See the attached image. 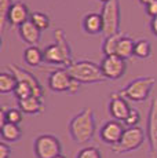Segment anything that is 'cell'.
<instances>
[{
    "mask_svg": "<svg viewBox=\"0 0 157 158\" xmlns=\"http://www.w3.org/2000/svg\"><path fill=\"white\" fill-rule=\"evenodd\" d=\"M129 110H131V107H129L127 99L120 96L119 92L112 94L110 101H109V114L113 120L120 121V123L123 121V123H124V120L127 118V115H128Z\"/></svg>",
    "mask_w": 157,
    "mask_h": 158,
    "instance_id": "13",
    "label": "cell"
},
{
    "mask_svg": "<svg viewBox=\"0 0 157 158\" xmlns=\"http://www.w3.org/2000/svg\"><path fill=\"white\" fill-rule=\"evenodd\" d=\"M55 158H66V157H63L62 154H61V156H58V157H55Z\"/></svg>",
    "mask_w": 157,
    "mask_h": 158,
    "instance_id": "35",
    "label": "cell"
},
{
    "mask_svg": "<svg viewBox=\"0 0 157 158\" xmlns=\"http://www.w3.org/2000/svg\"><path fill=\"white\" fill-rule=\"evenodd\" d=\"M18 109H19L22 113L25 114H40L41 111L44 110V103L41 98H37V96H29L26 99H22V101H18Z\"/></svg>",
    "mask_w": 157,
    "mask_h": 158,
    "instance_id": "17",
    "label": "cell"
},
{
    "mask_svg": "<svg viewBox=\"0 0 157 158\" xmlns=\"http://www.w3.org/2000/svg\"><path fill=\"white\" fill-rule=\"evenodd\" d=\"M54 37H55V43L50 44L43 51L44 62L47 65H54L66 69L74 62L73 56H72V48L66 40L65 32L62 29H55Z\"/></svg>",
    "mask_w": 157,
    "mask_h": 158,
    "instance_id": "2",
    "label": "cell"
},
{
    "mask_svg": "<svg viewBox=\"0 0 157 158\" xmlns=\"http://www.w3.org/2000/svg\"><path fill=\"white\" fill-rule=\"evenodd\" d=\"M96 123L95 114L91 107H86L77 113L69 123V133L70 138L77 144H86L92 140L95 135Z\"/></svg>",
    "mask_w": 157,
    "mask_h": 158,
    "instance_id": "1",
    "label": "cell"
},
{
    "mask_svg": "<svg viewBox=\"0 0 157 158\" xmlns=\"http://www.w3.org/2000/svg\"><path fill=\"white\" fill-rule=\"evenodd\" d=\"M123 36H124V33L119 32V33H116V35H112V36H108V37H104V43H102V52H104L105 56L116 55L117 45H119V41L121 40Z\"/></svg>",
    "mask_w": 157,
    "mask_h": 158,
    "instance_id": "22",
    "label": "cell"
},
{
    "mask_svg": "<svg viewBox=\"0 0 157 158\" xmlns=\"http://www.w3.org/2000/svg\"><path fill=\"white\" fill-rule=\"evenodd\" d=\"M11 156V147L6 142L0 143V158H10Z\"/></svg>",
    "mask_w": 157,
    "mask_h": 158,
    "instance_id": "30",
    "label": "cell"
},
{
    "mask_svg": "<svg viewBox=\"0 0 157 158\" xmlns=\"http://www.w3.org/2000/svg\"><path fill=\"white\" fill-rule=\"evenodd\" d=\"M83 30L87 35H99L104 33V19L98 13H87L81 21Z\"/></svg>",
    "mask_w": 157,
    "mask_h": 158,
    "instance_id": "16",
    "label": "cell"
},
{
    "mask_svg": "<svg viewBox=\"0 0 157 158\" xmlns=\"http://www.w3.org/2000/svg\"><path fill=\"white\" fill-rule=\"evenodd\" d=\"M150 30H152V33L157 37V17L150 19Z\"/></svg>",
    "mask_w": 157,
    "mask_h": 158,
    "instance_id": "32",
    "label": "cell"
},
{
    "mask_svg": "<svg viewBox=\"0 0 157 158\" xmlns=\"http://www.w3.org/2000/svg\"><path fill=\"white\" fill-rule=\"evenodd\" d=\"M17 84H18V80H17L15 74H13L11 72L0 73V92H2L3 95L14 92Z\"/></svg>",
    "mask_w": 157,
    "mask_h": 158,
    "instance_id": "23",
    "label": "cell"
},
{
    "mask_svg": "<svg viewBox=\"0 0 157 158\" xmlns=\"http://www.w3.org/2000/svg\"><path fill=\"white\" fill-rule=\"evenodd\" d=\"M146 139L149 144V158H157V96L150 101L146 124Z\"/></svg>",
    "mask_w": 157,
    "mask_h": 158,
    "instance_id": "8",
    "label": "cell"
},
{
    "mask_svg": "<svg viewBox=\"0 0 157 158\" xmlns=\"http://www.w3.org/2000/svg\"><path fill=\"white\" fill-rule=\"evenodd\" d=\"M102 19H104V37L116 35L120 30V3L119 0H110L102 6Z\"/></svg>",
    "mask_w": 157,
    "mask_h": 158,
    "instance_id": "7",
    "label": "cell"
},
{
    "mask_svg": "<svg viewBox=\"0 0 157 158\" xmlns=\"http://www.w3.org/2000/svg\"><path fill=\"white\" fill-rule=\"evenodd\" d=\"M33 151L37 158H55L61 156L62 144L57 136L43 133L36 138L33 143Z\"/></svg>",
    "mask_w": 157,
    "mask_h": 158,
    "instance_id": "6",
    "label": "cell"
},
{
    "mask_svg": "<svg viewBox=\"0 0 157 158\" xmlns=\"http://www.w3.org/2000/svg\"><path fill=\"white\" fill-rule=\"evenodd\" d=\"M146 14L152 18L157 17V0H153L146 6Z\"/></svg>",
    "mask_w": 157,
    "mask_h": 158,
    "instance_id": "31",
    "label": "cell"
},
{
    "mask_svg": "<svg viewBox=\"0 0 157 158\" xmlns=\"http://www.w3.org/2000/svg\"><path fill=\"white\" fill-rule=\"evenodd\" d=\"M14 95L18 101H22V99H26L29 96H33V89L29 84L23 83V81H18L15 89H14Z\"/></svg>",
    "mask_w": 157,
    "mask_h": 158,
    "instance_id": "26",
    "label": "cell"
},
{
    "mask_svg": "<svg viewBox=\"0 0 157 158\" xmlns=\"http://www.w3.org/2000/svg\"><path fill=\"white\" fill-rule=\"evenodd\" d=\"M0 135H2L3 142L6 143H13V142H18L22 136V129L19 125L11 123H6L0 127Z\"/></svg>",
    "mask_w": 157,
    "mask_h": 158,
    "instance_id": "18",
    "label": "cell"
},
{
    "mask_svg": "<svg viewBox=\"0 0 157 158\" xmlns=\"http://www.w3.org/2000/svg\"><path fill=\"white\" fill-rule=\"evenodd\" d=\"M152 54V44L147 39H139L135 41L134 48V56L141 58V59H146Z\"/></svg>",
    "mask_w": 157,
    "mask_h": 158,
    "instance_id": "24",
    "label": "cell"
},
{
    "mask_svg": "<svg viewBox=\"0 0 157 158\" xmlns=\"http://www.w3.org/2000/svg\"><path fill=\"white\" fill-rule=\"evenodd\" d=\"M22 121V111L17 107H4L3 106L0 109V127L6 123H11L19 125V123Z\"/></svg>",
    "mask_w": 157,
    "mask_h": 158,
    "instance_id": "20",
    "label": "cell"
},
{
    "mask_svg": "<svg viewBox=\"0 0 157 158\" xmlns=\"http://www.w3.org/2000/svg\"><path fill=\"white\" fill-rule=\"evenodd\" d=\"M76 158H102V153L99 148L94 147V146H88V147H83L77 153Z\"/></svg>",
    "mask_w": 157,
    "mask_h": 158,
    "instance_id": "28",
    "label": "cell"
},
{
    "mask_svg": "<svg viewBox=\"0 0 157 158\" xmlns=\"http://www.w3.org/2000/svg\"><path fill=\"white\" fill-rule=\"evenodd\" d=\"M7 70H10L13 74H15L18 81H23V83L29 84L33 89V96H37V98L43 99V92H44L43 87H41V84L39 83V80L31 72H28L23 68H19V66H17V65H13V63H11V65H7Z\"/></svg>",
    "mask_w": 157,
    "mask_h": 158,
    "instance_id": "12",
    "label": "cell"
},
{
    "mask_svg": "<svg viewBox=\"0 0 157 158\" xmlns=\"http://www.w3.org/2000/svg\"><path fill=\"white\" fill-rule=\"evenodd\" d=\"M18 35H19V37L22 39L29 47H31V45H37L39 44V41H40V36H41V30L39 29L31 19H29L18 28Z\"/></svg>",
    "mask_w": 157,
    "mask_h": 158,
    "instance_id": "15",
    "label": "cell"
},
{
    "mask_svg": "<svg viewBox=\"0 0 157 158\" xmlns=\"http://www.w3.org/2000/svg\"><path fill=\"white\" fill-rule=\"evenodd\" d=\"M66 70L69 72L72 78L77 80L81 85L83 84H96L106 81L104 73L101 70V65H98L94 60H74L70 66L66 68Z\"/></svg>",
    "mask_w": 157,
    "mask_h": 158,
    "instance_id": "3",
    "label": "cell"
},
{
    "mask_svg": "<svg viewBox=\"0 0 157 158\" xmlns=\"http://www.w3.org/2000/svg\"><path fill=\"white\" fill-rule=\"evenodd\" d=\"M99 65L106 80H119L125 74L127 70V60L119 55L104 56Z\"/></svg>",
    "mask_w": 157,
    "mask_h": 158,
    "instance_id": "9",
    "label": "cell"
},
{
    "mask_svg": "<svg viewBox=\"0 0 157 158\" xmlns=\"http://www.w3.org/2000/svg\"><path fill=\"white\" fill-rule=\"evenodd\" d=\"M146 139V132L139 127H132V128H125L121 139L116 146H112L110 150L114 154H125L129 151H135L143 144Z\"/></svg>",
    "mask_w": 157,
    "mask_h": 158,
    "instance_id": "5",
    "label": "cell"
},
{
    "mask_svg": "<svg viewBox=\"0 0 157 158\" xmlns=\"http://www.w3.org/2000/svg\"><path fill=\"white\" fill-rule=\"evenodd\" d=\"M150 2H153V0H139V3H141L142 6H145V7H146V6L149 4Z\"/></svg>",
    "mask_w": 157,
    "mask_h": 158,
    "instance_id": "33",
    "label": "cell"
},
{
    "mask_svg": "<svg viewBox=\"0 0 157 158\" xmlns=\"http://www.w3.org/2000/svg\"><path fill=\"white\" fill-rule=\"evenodd\" d=\"M11 4H13L11 0H0V29H2V35H4L6 23H7V14Z\"/></svg>",
    "mask_w": 157,
    "mask_h": 158,
    "instance_id": "27",
    "label": "cell"
},
{
    "mask_svg": "<svg viewBox=\"0 0 157 158\" xmlns=\"http://www.w3.org/2000/svg\"><path fill=\"white\" fill-rule=\"evenodd\" d=\"M98 2H101L102 4H106V3H108V2H110V0H98Z\"/></svg>",
    "mask_w": 157,
    "mask_h": 158,
    "instance_id": "34",
    "label": "cell"
},
{
    "mask_svg": "<svg viewBox=\"0 0 157 158\" xmlns=\"http://www.w3.org/2000/svg\"><path fill=\"white\" fill-rule=\"evenodd\" d=\"M23 60H25V63L28 66L39 68L44 62L43 51L37 45H31V47L25 48V51H23Z\"/></svg>",
    "mask_w": 157,
    "mask_h": 158,
    "instance_id": "19",
    "label": "cell"
},
{
    "mask_svg": "<svg viewBox=\"0 0 157 158\" xmlns=\"http://www.w3.org/2000/svg\"><path fill=\"white\" fill-rule=\"evenodd\" d=\"M31 11H29L28 6L23 2H14L11 4L10 10L7 14V22L11 26H17L19 28L22 23H25L26 21L31 19Z\"/></svg>",
    "mask_w": 157,
    "mask_h": 158,
    "instance_id": "14",
    "label": "cell"
},
{
    "mask_svg": "<svg viewBox=\"0 0 157 158\" xmlns=\"http://www.w3.org/2000/svg\"><path fill=\"white\" fill-rule=\"evenodd\" d=\"M141 121V114L139 111L137 110V109L131 107V110H129L128 115H127V118L124 120V125L127 128H132V127H138V124H139Z\"/></svg>",
    "mask_w": 157,
    "mask_h": 158,
    "instance_id": "29",
    "label": "cell"
},
{
    "mask_svg": "<svg viewBox=\"0 0 157 158\" xmlns=\"http://www.w3.org/2000/svg\"><path fill=\"white\" fill-rule=\"evenodd\" d=\"M155 77H138L135 80L129 81L123 89L119 91V95L123 96L127 101L132 102H145L149 98L153 87H155Z\"/></svg>",
    "mask_w": 157,
    "mask_h": 158,
    "instance_id": "4",
    "label": "cell"
},
{
    "mask_svg": "<svg viewBox=\"0 0 157 158\" xmlns=\"http://www.w3.org/2000/svg\"><path fill=\"white\" fill-rule=\"evenodd\" d=\"M134 48H135V41L132 40V37L124 35L121 37V40L119 41L116 55H119L120 58H123V59L127 60L134 55Z\"/></svg>",
    "mask_w": 157,
    "mask_h": 158,
    "instance_id": "21",
    "label": "cell"
},
{
    "mask_svg": "<svg viewBox=\"0 0 157 158\" xmlns=\"http://www.w3.org/2000/svg\"><path fill=\"white\" fill-rule=\"evenodd\" d=\"M124 131L125 128L120 121L109 120L102 125L101 131H99V138L105 144H109L112 147V146H116L120 142Z\"/></svg>",
    "mask_w": 157,
    "mask_h": 158,
    "instance_id": "10",
    "label": "cell"
},
{
    "mask_svg": "<svg viewBox=\"0 0 157 158\" xmlns=\"http://www.w3.org/2000/svg\"><path fill=\"white\" fill-rule=\"evenodd\" d=\"M72 76L65 68H58L55 70L50 72L48 74V88L54 92H69V88L72 84Z\"/></svg>",
    "mask_w": 157,
    "mask_h": 158,
    "instance_id": "11",
    "label": "cell"
},
{
    "mask_svg": "<svg viewBox=\"0 0 157 158\" xmlns=\"http://www.w3.org/2000/svg\"><path fill=\"white\" fill-rule=\"evenodd\" d=\"M31 21L40 30H46L50 28V17L41 11H33L31 14Z\"/></svg>",
    "mask_w": 157,
    "mask_h": 158,
    "instance_id": "25",
    "label": "cell"
}]
</instances>
